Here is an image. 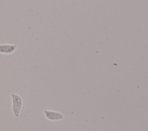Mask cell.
<instances>
[{"label": "cell", "instance_id": "obj_1", "mask_svg": "<svg viewBox=\"0 0 148 131\" xmlns=\"http://www.w3.org/2000/svg\"><path fill=\"white\" fill-rule=\"evenodd\" d=\"M11 96L12 99V111L14 115L18 117L22 107V99L20 96L14 93L11 94Z\"/></svg>", "mask_w": 148, "mask_h": 131}, {"label": "cell", "instance_id": "obj_2", "mask_svg": "<svg viewBox=\"0 0 148 131\" xmlns=\"http://www.w3.org/2000/svg\"><path fill=\"white\" fill-rule=\"evenodd\" d=\"M17 46L15 44H1L0 53L4 54H10L16 49Z\"/></svg>", "mask_w": 148, "mask_h": 131}, {"label": "cell", "instance_id": "obj_3", "mask_svg": "<svg viewBox=\"0 0 148 131\" xmlns=\"http://www.w3.org/2000/svg\"><path fill=\"white\" fill-rule=\"evenodd\" d=\"M44 114L45 117L49 120H58L61 119L63 118V115L60 113L49 111V110H45Z\"/></svg>", "mask_w": 148, "mask_h": 131}]
</instances>
